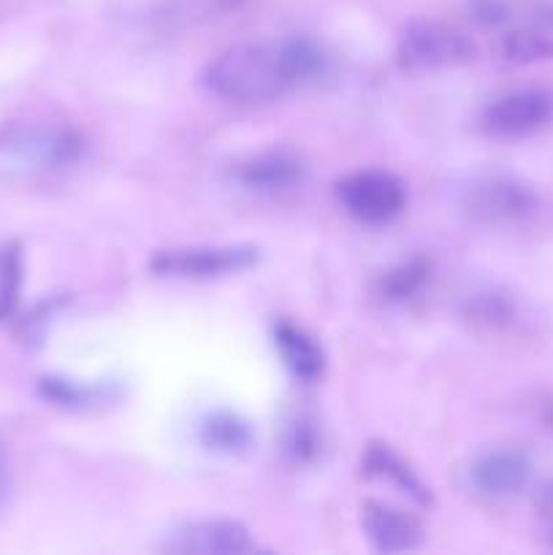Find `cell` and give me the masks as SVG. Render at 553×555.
<instances>
[{"mask_svg":"<svg viewBox=\"0 0 553 555\" xmlns=\"http://www.w3.org/2000/svg\"><path fill=\"white\" fill-rule=\"evenodd\" d=\"M201 85L228 103H271L296 87L285 65L282 43H239L222 49L201 70Z\"/></svg>","mask_w":553,"mask_h":555,"instance_id":"1","label":"cell"},{"mask_svg":"<svg viewBox=\"0 0 553 555\" xmlns=\"http://www.w3.org/2000/svg\"><path fill=\"white\" fill-rule=\"evenodd\" d=\"M461 206L472 220L483 225H518L535 215L540 201L535 190L520 179L491 173V177H477L470 188H464Z\"/></svg>","mask_w":553,"mask_h":555,"instance_id":"2","label":"cell"},{"mask_svg":"<svg viewBox=\"0 0 553 555\" xmlns=\"http://www.w3.org/2000/svg\"><path fill=\"white\" fill-rule=\"evenodd\" d=\"M336 201L363 225H388L404 211L407 190L394 173L366 168L336 182Z\"/></svg>","mask_w":553,"mask_h":555,"instance_id":"3","label":"cell"},{"mask_svg":"<svg viewBox=\"0 0 553 555\" xmlns=\"http://www.w3.org/2000/svg\"><path fill=\"white\" fill-rule=\"evenodd\" d=\"M399 63L410 70L455 68L475 57V43L442 22H412L399 38Z\"/></svg>","mask_w":553,"mask_h":555,"instance_id":"4","label":"cell"},{"mask_svg":"<svg viewBox=\"0 0 553 555\" xmlns=\"http://www.w3.org/2000/svg\"><path fill=\"white\" fill-rule=\"evenodd\" d=\"M258 263V249L249 244H215V247H171L155 253L150 269L163 276L179 280H211V276L236 274Z\"/></svg>","mask_w":553,"mask_h":555,"instance_id":"5","label":"cell"},{"mask_svg":"<svg viewBox=\"0 0 553 555\" xmlns=\"http://www.w3.org/2000/svg\"><path fill=\"white\" fill-rule=\"evenodd\" d=\"M553 122V92L524 87L493 98L483 112V128L493 139H526Z\"/></svg>","mask_w":553,"mask_h":555,"instance_id":"6","label":"cell"},{"mask_svg":"<svg viewBox=\"0 0 553 555\" xmlns=\"http://www.w3.org/2000/svg\"><path fill=\"white\" fill-rule=\"evenodd\" d=\"M497 49L502 60L515 65L540 63V60L553 57V3L529 5V11L520 16L507 9L502 25L497 27Z\"/></svg>","mask_w":553,"mask_h":555,"instance_id":"7","label":"cell"},{"mask_svg":"<svg viewBox=\"0 0 553 555\" xmlns=\"http://www.w3.org/2000/svg\"><path fill=\"white\" fill-rule=\"evenodd\" d=\"M166 551L198 555H236L253 553L255 542L239 520L209 518L179 526L166 540Z\"/></svg>","mask_w":553,"mask_h":555,"instance_id":"8","label":"cell"},{"mask_svg":"<svg viewBox=\"0 0 553 555\" xmlns=\"http://www.w3.org/2000/svg\"><path fill=\"white\" fill-rule=\"evenodd\" d=\"M529 477L531 464L520 450H493L480 455L470 469L472 488L493 502L518 496L529 486Z\"/></svg>","mask_w":553,"mask_h":555,"instance_id":"9","label":"cell"},{"mask_svg":"<svg viewBox=\"0 0 553 555\" xmlns=\"http://www.w3.org/2000/svg\"><path fill=\"white\" fill-rule=\"evenodd\" d=\"M361 526L369 542L380 553H407L423 545V526L415 515L385 502H366L361 509Z\"/></svg>","mask_w":553,"mask_h":555,"instance_id":"10","label":"cell"},{"mask_svg":"<svg viewBox=\"0 0 553 555\" xmlns=\"http://www.w3.org/2000/svg\"><path fill=\"white\" fill-rule=\"evenodd\" d=\"M11 152L30 166L60 168L76 163L85 155V139L65 128L30 130V133H22L20 139L11 141Z\"/></svg>","mask_w":553,"mask_h":555,"instance_id":"11","label":"cell"},{"mask_svg":"<svg viewBox=\"0 0 553 555\" xmlns=\"http://www.w3.org/2000/svg\"><path fill=\"white\" fill-rule=\"evenodd\" d=\"M304 177V163L293 152L271 150L260 152V155L249 157V160L239 163L236 179L247 190H258V193H274V190H285L296 184Z\"/></svg>","mask_w":553,"mask_h":555,"instance_id":"12","label":"cell"},{"mask_svg":"<svg viewBox=\"0 0 553 555\" xmlns=\"http://www.w3.org/2000/svg\"><path fill=\"white\" fill-rule=\"evenodd\" d=\"M361 469L363 475L372 477V480L390 482L396 491L410 496L412 502L421 504V507L432 504V491L426 488V482H423L421 477L415 475V469H412V466L407 464L396 450H390L388 444H380V442L369 444Z\"/></svg>","mask_w":553,"mask_h":555,"instance_id":"13","label":"cell"},{"mask_svg":"<svg viewBox=\"0 0 553 555\" xmlns=\"http://www.w3.org/2000/svg\"><path fill=\"white\" fill-rule=\"evenodd\" d=\"M464 318L475 328L488 331V334H507L518 325L520 312L510 293L499 291V287H483V291L466 296Z\"/></svg>","mask_w":553,"mask_h":555,"instance_id":"14","label":"cell"},{"mask_svg":"<svg viewBox=\"0 0 553 555\" xmlns=\"http://www.w3.org/2000/svg\"><path fill=\"white\" fill-rule=\"evenodd\" d=\"M198 439L206 450L220 455H244L255 444V431L242 415L231 410H215L201 421Z\"/></svg>","mask_w":553,"mask_h":555,"instance_id":"15","label":"cell"},{"mask_svg":"<svg viewBox=\"0 0 553 555\" xmlns=\"http://www.w3.org/2000/svg\"><path fill=\"white\" fill-rule=\"evenodd\" d=\"M274 341L282 356V363H285L293 377L312 383V379L323 374V350H320L318 341L307 331L296 328L291 323H280L274 328Z\"/></svg>","mask_w":553,"mask_h":555,"instance_id":"16","label":"cell"},{"mask_svg":"<svg viewBox=\"0 0 553 555\" xmlns=\"http://www.w3.org/2000/svg\"><path fill=\"white\" fill-rule=\"evenodd\" d=\"M428 282H432V263H428L423 255H415V258L394 266V269L380 280V293H383L385 301L407 304L412 301V298L421 296V293L426 291Z\"/></svg>","mask_w":553,"mask_h":555,"instance_id":"17","label":"cell"},{"mask_svg":"<svg viewBox=\"0 0 553 555\" xmlns=\"http://www.w3.org/2000/svg\"><path fill=\"white\" fill-rule=\"evenodd\" d=\"M41 390L47 399L54 401V404L76 406V410H79V406H92L101 399H106V388H101V385H79L63 377L41 379Z\"/></svg>","mask_w":553,"mask_h":555,"instance_id":"18","label":"cell"},{"mask_svg":"<svg viewBox=\"0 0 553 555\" xmlns=\"http://www.w3.org/2000/svg\"><path fill=\"white\" fill-rule=\"evenodd\" d=\"M22 282V255L16 244L5 247L0 253V318L14 309L16 293H20Z\"/></svg>","mask_w":553,"mask_h":555,"instance_id":"19","label":"cell"},{"mask_svg":"<svg viewBox=\"0 0 553 555\" xmlns=\"http://www.w3.org/2000/svg\"><path fill=\"white\" fill-rule=\"evenodd\" d=\"M285 455L293 464H309L318 455V434L312 423L296 417L285 431Z\"/></svg>","mask_w":553,"mask_h":555,"instance_id":"20","label":"cell"},{"mask_svg":"<svg viewBox=\"0 0 553 555\" xmlns=\"http://www.w3.org/2000/svg\"><path fill=\"white\" fill-rule=\"evenodd\" d=\"M535 507H537V515H540L542 526H545L548 542L553 545V480L548 482V486H542L540 491H537Z\"/></svg>","mask_w":553,"mask_h":555,"instance_id":"21","label":"cell"},{"mask_svg":"<svg viewBox=\"0 0 553 555\" xmlns=\"http://www.w3.org/2000/svg\"><path fill=\"white\" fill-rule=\"evenodd\" d=\"M537 417H540L542 426L553 434V396H548V399L540 401V406H537Z\"/></svg>","mask_w":553,"mask_h":555,"instance_id":"22","label":"cell"},{"mask_svg":"<svg viewBox=\"0 0 553 555\" xmlns=\"http://www.w3.org/2000/svg\"><path fill=\"white\" fill-rule=\"evenodd\" d=\"M5 496H9V466H5L3 453H0V507H3Z\"/></svg>","mask_w":553,"mask_h":555,"instance_id":"23","label":"cell"}]
</instances>
